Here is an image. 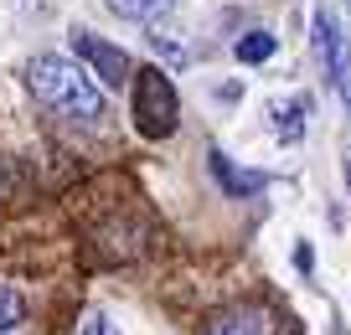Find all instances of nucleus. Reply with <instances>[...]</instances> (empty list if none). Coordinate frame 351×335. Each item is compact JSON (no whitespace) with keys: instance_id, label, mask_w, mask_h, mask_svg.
<instances>
[{"instance_id":"nucleus-9","label":"nucleus","mask_w":351,"mask_h":335,"mask_svg":"<svg viewBox=\"0 0 351 335\" xmlns=\"http://www.w3.org/2000/svg\"><path fill=\"white\" fill-rule=\"evenodd\" d=\"M330 77H336L341 103L351 108V36H341V42H336V57H330Z\"/></svg>"},{"instance_id":"nucleus-13","label":"nucleus","mask_w":351,"mask_h":335,"mask_svg":"<svg viewBox=\"0 0 351 335\" xmlns=\"http://www.w3.org/2000/svg\"><path fill=\"white\" fill-rule=\"evenodd\" d=\"M77 335H119V325L109 320L104 310H93V314H83V325H77Z\"/></svg>"},{"instance_id":"nucleus-2","label":"nucleus","mask_w":351,"mask_h":335,"mask_svg":"<svg viewBox=\"0 0 351 335\" xmlns=\"http://www.w3.org/2000/svg\"><path fill=\"white\" fill-rule=\"evenodd\" d=\"M181 119V98H176V83L160 73V67H140L134 73V129L145 140H165Z\"/></svg>"},{"instance_id":"nucleus-1","label":"nucleus","mask_w":351,"mask_h":335,"mask_svg":"<svg viewBox=\"0 0 351 335\" xmlns=\"http://www.w3.org/2000/svg\"><path fill=\"white\" fill-rule=\"evenodd\" d=\"M26 88L36 93V103L52 108L57 119H73V124H99L109 114V98H104V83L88 73L83 62L73 57H57L42 52L26 62Z\"/></svg>"},{"instance_id":"nucleus-3","label":"nucleus","mask_w":351,"mask_h":335,"mask_svg":"<svg viewBox=\"0 0 351 335\" xmlns=\"http://www.w3.org/2000/svg\"><path fill=\"white\" fill-rule=\"evenodd\" d=\"M73 52H77V57L88 62V73L99 77L104 88H124V83L134 77V73H130V57H124L119 47L99 42L93 32H77V36H73Z\"/></svg>"},{"instance_id":"nucleus-6","label":"nucleus","mask_w":351,"mask_h":335,"mask_svg":"<svg viewBox=\"0 0 351 335\" xmlns=\"http://www.w3.org/2000/svg\"><path fill=\"white\" fill-rule=\"evenodd\" d=\"M171 5H176V0H109V11H114V16H124V21H140V26L160 21Z\"/></svg>"},{"instance_id":"nucleus-15","label":"nucleus","mask_w":351,"mask_h":335,"mask_svg":"<svg viewBox=\"0 0 351 335\" xmlns=\"http://www.w3.org/2000/svg\"><path fill=\"white\" fill-rule=\"evenodd\" d=\"M346 191H351V145H346Z\"/></svg>"},{"instance_id":"nucleus-10","label":"nucleus","mask_w":351,"mask_h":335,"mask_svg":"<svg viewBox=\"0 0 351 335\" xmlns=\"http://www.w3.org/2000/svg\"><path fill=\"white\" fill-rule=\"evenodd\" d=\"M336 21H330V11H315V57H320V67L330 73V57H336Z\"/></svg>"},{"instance_id":"nucleus-16","label":"nucleus","mask_w":351,"mask_h":335,"mask_svg":"<svg viewBox=\"0 0 351 335\" xmlns=\"http://www.w3.org/2000/svg\"><path fill=\"white\" fill-rule=\"evenodd\" d=\"M346 5H351V0H346Z\"/></svg>"},{"instance_id":"nucleus-14","label":"nucleus","mask_w":351,"mask_h":335,"mask_svg":"<svg viewBox=\"0 0 351 335\" xmlns=\"http://www.w3.org/2000/svg\"><path fill=\"white\" fill-rule=\"evenodd\" d=\"M295 269L300 273H315V248H310V243H295Z\"/></svg>"},{"instance_id":"nucleus-11","label":"nucleus","mask_w":351,"mask_h":335,"mask_svg":"<svg viewBox=\"0 0 351 335\" xmlns=\"http://www.w3.org/2000/svg\"><path fill=\"white\" fill-rule=\"evenodd\" d=\"M150 47H155V52H165L171 62H186V47L176 42V32H165V26H155V21H150Z\"/></svg>"},{"instance_id":"nucleus-7","label":"nucleus","mask_w":351,"mask_h":335,"mask_svg":"<svg viewBox=\"0 0 351 335\" xmlns=\"http://www.w3.org/2000/svg\"><path fill=\"white\" fill-rule=\"evenodd\" d=\"M310 93H300V98H289V103H279V140H300L305 134V119H310Z\"/></svg>"},{"instance_id":"nucleus-12","label":"nucleus","mask_w":351,"mask_h":335,"mask_svg":"<svg viewBox=\"0 0 351 335\" xmlns=\"http://www.w3.org/2000/svg\"><path fill=\"white\" fill-rule=\"evenodd\" d=\"M16 325H21V294L0 284V335H5V330H16Z\"/></svg>"},{"instance_id":"nucleus-5","label":"nucleus","mask_w":351,"mask_h":335,"mask_svg":"<svg viewBox=\"0 0 351 335\" xmlns=\"http://www.w3.org/2000/svg\"><path fill=\"white\" fill-rule=\"evenodd\" d=\"M212 175H217V186L232 196V201H248V196H258L263 186H269V175L263 171H243L232 155H222V150H212Z\"/></svg>"},{"instance_id":"nucleus-4","label":"nucleus","mask_w":351,"mask_h":335,"mask_svg":"<svg viewBox=\"0 0 351 335\" xmlns=\"http://www.w3.org/2000/svg\"><path fill=\"white\" fill-rule=\"evenodd\" d=\"M274 325H279V314L269 304H238V310H222L207 325V335H279Z\"/></svg>"},{"instance_id":"nucleus-8","label":"nucleus","mask_w":351,"mask_h":335,"mask_svg":"<svg viewBox=\"0 0 351 335\" xmlns=\"http://www.w3.org/2000/svg\"><path fill=\"white\" fill-rule=\"evenodd\" d=\"M238 62H248V67H258V62H269V57L279 52V42H274V32H248V36H238Z\"/></svg>"}]
</instances>
